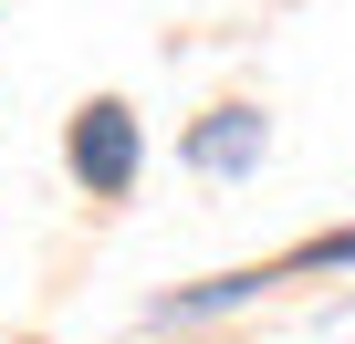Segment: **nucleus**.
Masks as SVG:
<instances>
[{
	"instance_id": "1",
	"label": "nucleus",
	"mask_w": 355,
	"mask_h": 344,
	"mask_svg": "<svg viewBox=\"0 0 355 344\" xmlns=\"http://www.w3.org/2000/svg\"><path fill=\"white\" fill-rule=\"evenodd\" d=\"M73 178H84V188H105V199H115V188H136V115H125L115 94L73 115Z\"/></svg>"
},
{
	"instance_id": "2",
	"label": "nucleus",
	"mask_w": 355,
	"mask_h": 344,
	"mask_svg": "<svg viewBox=\"0 0 355 344\" xmlns=\"http://www.w3.org/2000/svg\"><path fill=\"white\" fill-rule=\"evenodd\" d=\"M189 156H199V167H251V156H261V115H251V105H220V125H199Z\"/></svg>"
}]
</instances>
